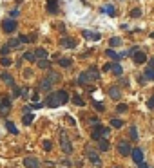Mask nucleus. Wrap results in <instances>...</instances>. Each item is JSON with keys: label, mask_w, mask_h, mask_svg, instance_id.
Returning a JSON list of instances; mask_svg holds the SVG:
<instances>
[{"label": "nucleus", "mask_w": 154, "mask_h": 168, "mask_svg": "<svg viewBox=\"0 0 154 168\" xmlns=\"http://www.w3.org/2000/svg\"><path fill=\"white\" fill-rule=\"evenodd\" d=\"M67 101H69V94H67V91H56V92H51L47 98H45V105L51 107V109H56V107L67 103Z\"/></svg>", "instance_id": "1"}, {"label": "nucleus", "mask_w": 154, "mask_h": 168, "mask_svg": "<svg viewBox=\"0 0 154 168\" xmlns=\"http://www.w3.org/2000/svg\"><path fill=\"white\" fill-rule=\"evenodd\" d=\"M109 132H111V130H109L107 127H102V125L98 123V125H94V127H93L91 137H93L94 141H98V139H102V137H107V136H109Z\"/></svg>", "instance_id": "2"}, {"label": "nucleus", "mask_w": 154, "mask_h": 168, "mask_svg": "<svg viewBox=\"0 0 154 168\" xmlns=\"http://www.w3.org/2000/svg\"><path fill=\"white\" fill-rule=\"evenodd\" d=\"M60 148L64 150V152H65L67 155H69V154L73 152V145H71V139H69V136H67V134H65L64 130L60 132Z\"/></svg>", "instance_id": "3"}, {"label": "nucleus", "mask_w": 154, "mask_h": 168, "mask_svg": "<svg viewBox=\"0 0 154 168\" xmlns=\"http://www.w3.org/2000/svg\"><path fill=\"white\" fill-rule=\"evenodd\" d=\"M85 155H87V159H89L94 166H98V168L102 166V159H100V155L96 154V150H93L91 147H87V148H85Z\"/></svg>", "instance_id": "4"}, {"label": "nucleus", "mask_w": 154, "mask_h": 168, "mask_svg": "<svg viewBox=\"0 0 154 168\" xmlns=\"http://www.w3.org/2000/svg\"><path fill=\"white\" fill-rule=\"evenodd\" d=\"M2 31L7 33V35L15 33V31H17V22H15V18H6L4 20V22H2Z\"/></svg>", "instance_id": "5"}, {"label": "nucleus", "mask_w": 154, "mask_h": 168, "mask_svg": "<svg viewBox=\"0 0 154 168\" xmlns=\"http://www.w3.org/2000/svg\"><path fill=\"white\" fill-rule=\"evenodd\" d=\"M118 152L121 155H131L133 154V147L127 143V141H118Z\"/></svg>", "instance_id": "6"}, {"label": "nucleus", "mask_w": 154, "mask_h": 168, "mask_svg": "<svg viewBox=\"0 0 154 168\" xmlns=\"http://www.w3.org/2000/svg\"><path fill=\"white\" fill-rule=\"evenodd\" d=\"M76 45V42L73 40V38L65 36V38H60V47H64V49H73Z\"/></svg>", "instance_id": "7"}, {"label": "nucleus", "mask_w": 154, "mask_h": 168, "mask_svg": "<svg viewBox=\"0 0 154 168\" xmlns=\"http://www.w3.org/2000/svg\"><path fill=\"white\" fill-rule=\"evenodd\" d=\"M82 36L85 38V40H93V42H98L100 38H102V35L100 33H94V31H82Z\"/></svg>", "instance_id": "8"}, {"label": "nucleus", "mask_w": 154, "mask_h": 168, "mask_svg": "<svg viewBox=\"0 0 154 168\" xmlns=\"http://www.w3.org/2000/svg\"><path fill=\"white\" fill-rule=\"evenodd\" d=\"M9 110H11V99L9 98H4L2 99V105H0V116H6Z\"/></svg>", "instance_id": "9"}, {"label": "nucleus", "mask_w": 154, "mask_h": 168, "mask_svg": "<svg viewBox=\"0 0 154 168\" xmlns=\"http://www.w3.org/2000/svg\"><path fill=\"white\" fill-rule=\"evenodd\" d=\"M24 166L25 168H40V161L37 157H25L24 159Z\"/></svg>", "instance_id": "10"}, {"label": "nucleus", "mask_w": 154, "mask_h": 168, "mask_svg": "<svg viewBox=\"0 0 154 168\" xmlns=\"http://www.w3.org/2000/svg\"><path fill=\"white\" fill-rule=\"evenodd\" d=\"M131 155H133V159H134L136 165L143 163V150H141V148H138V147H136V148H133V154H131Z\"/></svg>", "instance_id": "11"}, {"label": "nucleus", "mask_w": 154, "mask_h": 168, "mask_svg": "<svg viewBox=\"0 0 154 168\" xmlns=\"http://www.w3.org/2000/svg\"><path fill=\"white\" fill-rule=\"evenodd\" d=\"M133 60H134V63L141 65V63H145V62H147V54H145L143 51H136L134 54H133Z\"/></svg>", "instance_id": "12"}, {"label": "nucleus", "mask_w": 154, "mask_h": 168, "mask_svg": "<svg viewBox=\"0 0 154 168\" xmlns=\"http://www.w3.org/2000/svg\"><path fill=\"white\" fill-rule=\"evenodd\" d=\"M58 2H60V0H47V4H45V9H47L49 13L56 15V13H58Z\"/></svg>", "instance_id": "13"}, {"label": "nucleus", "mask_w": 154, "mask_h": 168, "mask_svg": "<svg viewBox=\"0 0 154 168\" xmlns=\"http://www.w3.org/2000/svg\"><path fill=\"white\" fill-rule=\"evenodd\" d=\"M111 73H113L114 76H121L123 74V67L120 65V62H113V63H111Z\"/></svg>", "instance_id": "14"}, {"label": "nucleus", "mask_w": 154, "mask_h": 168, "mask_svg": "<svg viewBox=\"0 0 154 168\" xmlns=\"http://www.w3.org/2000/svg\"><path fill=\"white\" fill-rule=\"evenodd\" d=\"M45 78H47V80H49V81H51L53 85H55V83H58V81L62 80V76H60V73H56V71H49Z\"/></svg>", "instance_id": "15"}, {"label": "nucleus", "mask_w": 154, "mask_h": 168, "mask_svg": "<svg viewBox=\"0 0 154 168\" xmlns=\"http://www.w3.org/2000/svg\"><path fill=\"white\" fill-rule=\"evenodd\" d=\"M96 143H98V150H100V152H107V150H109V139H107V137L98 139Z\"/></svg>", "instance_id": "16"}, {"label": "nucleus", "mask_w": 154, "mask_h": 168, "mask_svg": "<svg viewBox=\"0 0 154 168\" xmlns=\"http://www.w3.org/2000/svg\"><path fill=\"white\" fill-rule=\"evenodd\" d=\"M109 98H113V99H120L121 98V91L118 89V87H109Z\"/></svg>", "instance_id": "17"}, {"label": "nucleus", "mask_w": 154, "mask_h": 168, "mask_svg": "<svg viewBox=\"0 0 154 168\" xmlns=\"http://www.w3.org/2000/svg\"><path fill=\"white\" fill-rule=\"evenodd\" d=\"M51 87H53V83H51V81H49L47 78H44V80L40 81V85H38V89L42 91V92H47V91H49Z\"/></svg>", "instance_id": "18"}, {"label": "nucleus", "mask_w": 154, "mask_h": 168, "mask_svg": "<svg viewBox=\"0 0 154 168\" xmlns=\"http://www.w3.org/2000/svg\"><path fill=\"white\" fill-rule=\"evenodd\" d=\"M87 74L91 78V81H93V80H100V71H98L96 67H93V65L87 69Z\"/></svg>", "instance_id": "19"}, {"label": "nucleus", "mask_w": 154, "mask_h": 168, "mask_svg": "<svg viewBox=\"0 0 154 168\" xmlns=\"http://www.w3.org/2000/svg\"><path fill=\"white\" fill-rule=\"evenodd\" d=\"M89 81H91V78H89V74H87V71L80 73V76H78V83H80V85H87Z\"/></svg>", "instance_id": "20"}, {"label": "nucleus", "mask_w": 154, "mask_h": 168, "mask_svg": "<svg viewBox=\"0 0 154 168\" xmlns=\"http://www.w3.org/2000/svg\"><path fill=\"white\" fill-rule=\"evenodd\" d=\"M105 54H107V58H111V60H114V62H120V60H121V54H118L114 49H107Z\"/></svg>", "instance_id": "21"}, {"label": "nucleus", "mask_w": 154, "mask_h": 168, "mask_svg": "<svg viewBox=\"0 0 154 168\" xmlns=\"http://www.w3.org/2000/svg\"><path fill=\"white\" fill-rule=\"evenodd\" d=\"M37 65H38V69H42V71H45V69H49L51 62H49L47 58H44V60H38V62H37Z\"/></svg>", "instance_id": "22"}, {"label": "nucleus", "mask_w": 154, "mask_h": 168, "mask_svg": "<svg viewBox=\"0 0 154 168\" xmlns=\"http://www.w3.org/2000/svg\"><path fill=\"white\" fill-rule=\"evenodd\" d=\"M58 63H60L62 67H65V69H67V67H71V65H73V58H65V56H64V58H60V60H58Z\"/></svg>", "instance_id": "23"}, {"label": "nucleus", "mask_w": 154, "mask_h": 168, "mask_svg": "<svg viewBox=\"0 0 154 168\" xmlns=\"http://www.w3.org/2000/svg\"><path fill=\"white\" fill-rule=\"evenodd\" d=\"M0 78H2L6 83H9L11 87H15V80H13V76H11V74H7V73H2V74H0Z\"/></svg>", "instance_id": "24"}, {"label": "nucleus", "mask_w": 154, "mask_h": 168, "mask_svg": "<svg viewBox=\"0 0 154 168\" xmlns=\"http://www.w3.org/2000/svg\"><path fill=\"white\" fill-rule=\"evenodd\" d=\"M71 101H73L75 105H78V107H82V105H85V103H83V98H82L80 94H73V98H71Z\"/></svg>", "instance_id": "25"}, {"label": "nucleus", "mask_w": 154, "mask_h": 168, "mask_svg": "<svg viewBox=\"0 0 154 168\" xmlns=\"http://www.w3.org/2000/svg\"><path fill=\"white\" fill-rule=\"evenodd\" d=\"M35 56H37V60H44V58H47V51L42 49V47H38V49L35 51Z\"/></svg>", "instance_id": "26"}, {"label": "nucleus", "mask_w": 154, "mask_h": 168, "mask_svg": "<svg viewBox=\"0 0 154 168\" xmlns=\"http://www.w3.org/2000/svg\"><path fill=\"white\" fill-rule=\"evenodd\" d=\"M7 45H9L11 49H17V47L22 45V42H20V38H13V40H9V42H7Z\"/></svg>", "instance_id": "27"}, {"label": "nucleus", "mask_w": 154, "mask_h": 168, "mask_svg": "<svg viewBox=\"0 0 154 168\" xmlns=\"http://www.w3.org/2000/svg\"><path fill=\"white\" fill-rule=\"evenodd\" d=\"M143 78H145V80H154V69L152 67H147V69H145Z\"/></svg>", "instance_id": "28"}, {"label": "nucleus", "mask_w": 154, "mask_h": 168, "mask_svg": "<svg viewBox=\"0 0 154 168\" xmlns=\"http://www.w3.org/2000/svg\"><path fill=\"white\" fill-rule=\"evenodd\" d=\"M24 60H27V62H31V63L38 62V60H37V56H35V53H31V51H27V53L24 54Z\"/></svg>", "instance_id": "29"}, {"label": "nucleus", "mask_w": 154, "mask_h": 168, "mask_svg": "<svg viewBox=\"0 0 154 168\" xmlns=\"http://www.w3.org/2000/svg\"><path fill=\"white\" fill-rule=\"evenodd\" d=\"M6 129L11 132V134H18V130H17V127H15L13 121H6Z\"/></svg>", "instance_id": "30"}, {"label": "nucleus", "mask_w": 154, "mask_h": 168, "mask_svg": "<svg viewBox=\"0 0 154 168\" xmlns=\"http://www.w3.org/2000/svg\"><path fill=\"white\" fill-rule=\"evenodd\" d=\"M129 17H131V18H140V17H141V9H140V7H134V9H131Z\"/></svg>", "instance_id": "31"}, {"label": "nucleus", "mask_w": 154, "mask_h": 168, "mask_svg": "<svg viewBox=\"0 0 154 168\" xmlns=\"http://www.w3.org/2000/svg\"><path fill=\"white\" fill-rule=\"evenodd\" d=\"M0 63H2V67H9L13 62H11V58H9V56H2V58H0Z\"/></svg>", "instance_id": "32"}, {"label": "nucleus", "mask_w": 154, "mask_h": 168, "mask_svg": "<svg viewBox=\"0 0 154 168\" xmlns=\"http://www.w3.org/2000/svg\"><path fill=\"white\" fill-rule=\"evenodd\" d=\"M121 125H123L121 119H118V118H113V119H111V127H113V129H120Z\"/></svg>", "instance_id": "33"}, {"label": "nucleus", "mask_w": 154, "mask_h": 168, "mask_svg": "<svg viewBox=\"0 0 154 168\" xmlns=\"http://www.w3.org/2000/svg\"><path fill=\"white\" fill-rule=\"evenodd\" d=\"M33 118H35L33 114H25V116L22 118V121H24V125H31V123H33Z\"/></svg>", "instance_id": "34"}, {"label": "nucleus", "mask_w": 154, "mask_h": 168, "mask_svg": "<svg viewBox=\"0 0 154 168\" xmlns=\"http://www.w3.org/2000/svg\"><path fill=\"white\" fill-rule=\"evenodd\" d=\"M120 43H121V40H120L118 36H113L111 40H109V45H111V47H118Z\"/></svg>", "instance_id": "35"}, {"label": "nucleus", "mask_w": 154, "mask_h": 168, "mask_svg": "<svg viewBox=\"0 0 154 168\" xmlns=\"http://www.w3.org/2000/svg\"><path fill=\"white\" fill-rule=\"evenodd\" d=\"M9 53H11V47H9L7 43L0 47V54H2V56H7V54H9Z\"/></svg>", "instance_id": "36"}, {"label": "nucleus", "mask_w": 154, "mask_h": 168, "mask_svg": "<svg viewBox=\"0 0 154 168\" xmlns=\"http://www.w3.org/2000/svg\"><path fill=\"white\" fill-rule=\"evenodd\" d=\"M42 147H44V150H45V152H49V150L53 148V141H49V139H45V141L42 143Z\"/></svg>", "instance_id": "37"}, {"label": "nucleus", "mask_w": 154, "mask_h": 168, "mask_svg": "<svg viewBox=\"0 0 154 168\" xmlns=\"http://www.w3.org/2000/svg\"><path fill=\"white\" fill-rule=\"evenodd\" d=\"M103 11H105V13H109L111 17H114V13H116V9L113 7V6H107V7H103Z\"/></svg>", "instance_id": "38"}, {"label": "nucleus", "mask_w": 154, "mask_h": 168, "mask_svg": "<svg viewBox=\"0 0 154 168\" xmlns=\"http://www.w3.org/2000/svg\"><path fill=\"white\" fill-rule=\"evenodd\" d=\"M93 105H94V109H96V110H100V112L105 110V107H103V105H102L100 101H93Z\"/></svg>", "instance_id": "39"}, {"label": "nucleus", "mask_w": 154, "mask_h": 168, "mask_svg": "<svg viewBox=\"0 0 154 168\" xmlns=\"http://www.w3.org/2000/svg\"><path fill=\"white\" fill-rule=\"evenodd\" d=\"M131 137H133V139H138V130H136V127L134 125H133V127H131Z\"/></svg>", "instance_id": "40"}, {"label": "nucleus", "mask_w": 154, "mask_h": 168, "mask_svg": "<svg viewBox=\"0 0 154 168\" xmlns=\"http://www.w3.org/2000/svg\"><path fill=\"white\" fill-rule=\"evenodd\" d=\"M147 107H149V109H154V96H151V98L147 99Z\"/></svg>", "instance_id": "41"}, {"label": "nucleus", "mask_w": 154, "mask_h": 168, "mask_svg": "<svg viewBox=\"0 0 154 168\" xmlns=\"http://www.w3.org/2000/svg\"><path fill=\"white\" fill-rule=\"evenodd\" d=\"M65 119H67V123H69L71 127H75V125H76V121H75V119H73L71 116H65Z\"/></svg>", "instance_id": "42"}, {"label": "nucleus", "mask_w": 154, "mask_h": 168, "mask_svg": "<svg viewBox=\"0 0 154 168\" xmlns=\"http://www.w3.org/2000/svg\"><path fill=\"white\" fill-rule=\"evenodd\" d=\"M9 17H11V18H17V17H18V9H13V11L9 13Z\"/></svg>", "instance_id": "43"}, {"label": "nucleus", "mask_w": 154, "mask_h": 168, "mask_svg": "<svg viewBox=\"0 0 154 168\" xmlns=\"http://www.w3.org/2000/svg\"><path fill=\"white\" fill-rule=\"evenodd\" d=\"M24 74H25V78H31V76H33V71H31V69H25Z\"/></svg>", "instance_id": "44"}, {"label": "nucleus", "mask_w": 154, "mask_h": 168, "mask_svg": "<svg viewBox=\"0 0 154 168\" xmlns=\"http://www.w3.org/2000/svg\"><path fill=\"white\" fill-rule=\"evenodd\" d=\"M127 110V105L123 103V105H118V112H125Z\"/></svg>", "instance_id": "45"}, {"label": "nucleus", "mask_w": 154, "mask_h": 168, "mask_svg": "<svg viewBox=\"0 0 154 168\" xmlns=\"http://www.w3.org/2000/svg\"><path fill=\"white\" fill-rule=\"evenodd\" d=\"M31 99H33V101L37 103V101H38V92H33V96H31Z\"/></svg>", "instance_id": "46"}, {"label": "nucleus", "mask_w": 154, "mask_h": 168, "mask_svg": "<svg viewBox=\"0 0 154 168\" xmlns=\"http://www.w3.org/2000/svg\"><path fill=\"white\" fill-rule=\"evenodd\" d=\"M27 94H29V91H27V89H24V91H22V94H20V96H22V98H27Z\"/></svg>", "instance_id": "47"}, {"label": "nucleus", "mask_w": 154, "mask_h": 168, "mask_svg": "<svg viewBox=\"0 0 154 168\" xmlns=\"http://www.w3.org/2000/svg\"><path fill=\"white\" fill-rule=\"evenodd\" d=\"M62 163H64V166H71V161H69V159H64Z\"/></svg>", "instance_id": "48"}, {"label": "nucleus", "mask_w": 154, "mask_h": 168, "mask_svg": "<svg viewBox=\"0 0 154 168\" xmlns=\"http://www.w3.org/2000/svg\"><path fill=\"white\" fill-rule=\"evenodd\" d=\"M31 107H33V109H40V107H42V103H38V101H37V103H33Z\"/></svg>", "instance_id": "49"}, {"label": "nucleus", "mask_w": 154, "mask_h": 168, "mask_svg": "<svg viewBox=\"0 0 154 168\" xmlns=\"http://www.w3.org/2000/svg\"><path fill=\"white\" fill-rule=\"evenodd\" d=\"M138 168H149V166H147V163L143 161V163H140V165H138Z\"/></svg>", "instance_id": "50"}, {"label": "nucleus", "mask_w": 154, "mask_h": 168, "mask_svg": "<svg viewBox=\"0 0 154 168\" xmlns=\"http://www.w3.org/2000/svg\"><path fill=\"white\" fill-rule=\"evenodd\" d=\"M149 67H152V69H154V58H151V60H149Z\"/></svg>", "instance_id": "51"}, {"label": "nucleus", "mask_w": 154, "mask_h": 168, "mask_svg": "<svg viewBox=\"0 0 154 168\" xmlns=\"http://www.w3.org/2000/svg\"><path fill=\"white\" fill-rule=\"evenodd\" d=\"M151 38H154V33H151Z\"/></svg>", "instance_id": "52"}, {"label": "nucleus", "mask_w": 154, "mask_h": 168, "mask_svg": "<svg viewBox=\"0 0 154 168\" xmlns=\"http://www.w3.org/2000/svg\"><path fill=\"white\" fill-rule=\"evenodd\" d=\"M114 168H120V166H114Z\"/></svg>", "instance_id": "53"}]
</instances>
